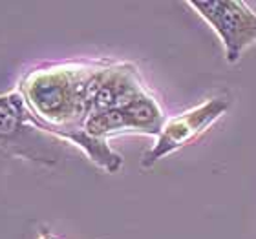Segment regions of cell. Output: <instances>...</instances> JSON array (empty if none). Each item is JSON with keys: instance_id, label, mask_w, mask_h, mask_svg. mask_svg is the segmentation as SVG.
<instances>
[{"instance_id": "cell-3", "label": "cell", "mask_w": 256, "mask_h": 239, "mask_svg": "<svg viewBox=\"0 0 256 239\" xmlns=\"http://www.w3.org/2000/svg\"><path fill=\"white\" fill-rule=\"evenodd\" d=\"M32 97L33 102L40 108V112L54 115L60 112L68 102V84H64L60 77H44L35 82Z\"/></svg>"}, {"instance_id": "cell-2", "label": "cell", "mask_w": 256, "mask_h": 239, "mask_svg": "<svg viewBox=\"0 0 256 239\" xmlns=\"http://www.w3.org/2000/svg\"><path fill=\"white\" fill-rule=\"evenodd\" d=\"M227 108H229L227 101L214 99V101H207L200 108H194L192 112L185 113L182 117L170 121L163 130V135H161L160 143H158V148L152 150L148 159L156 161L158 157L165 155L166 152H172V150L187 144L188 141H192L202 132H205L208 124L216 121Z\"/></svg>"}, {"instance_id": "cell-6", "label": "cell", "mask_w": 256, "mask_h": 239, "mask_svg": "<svg viewBox=\"0 0 256 239\" xmlns=\"http://www.w3.org/2000/svg\"><path fill=\"white\" fill-rule=\"evenodd\" d=\"M20 126L18 104L13 99H0V137H10Z\"/></svg>"}, {"instance_id": "cell-1", "label": "cell", "mask_w": 256, "mask_h": 239, "mask_svg": "<svg viewBox=\"0 0 256 239\" xmlns=\"http://www.w3.org/2000/svg\"><path fill=\"white\" fill-rule=\"evenodd\" d=\"M216 29L225 44L227 60L234 64L249 46L256 42V13L246 2L208 0L188 2Z\"/></svg>"}, {"instance_id": "cell-4", "label": "cell", "mask_w": 256, "mask_h": 239, "mask_svg": "<svg viewBox=\"0 0 256 239\" xmlns=\"http://www.w3.org/2000/svg\"><path fill=\"white\" fill-rule=\"evenodd\" d=\"M130 124L138 128H148V132H158L160 128V110L150 99H136L132 104L123 108Z\"/></svg>"}, {"instance_id": "cell-5", "label": "cell", "mask_w": 256, "mask_h": 239, "mask_svg": "<svg viewBox=\"0 0 256 239\" xmlns=\"http://www.w3.org/2000/svg\"><path fill=\"white\" fill-rule=\"evenodd\" d=\"M130 121L124 115L123 110H108V112H101L92 115V119L88 121V130L94 135L104 133L108 130H119V128H130Z\"/></svg>"}]
</instances>
